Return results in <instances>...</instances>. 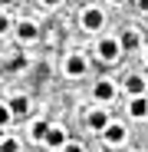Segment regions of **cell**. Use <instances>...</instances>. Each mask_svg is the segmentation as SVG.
Returning a JSON list of instances; mask_svg holds the SVG:
<instances>
[{
    "instance_id": "cell-1",
    "label": "cell",
    "mask_w": 148,
    "mask_h": 152,
    "mask_svg": "<svg viewBox=\"0 0 148 152\" xmlns=\"http://www.w3.org/2000/svg\"><path fill=\"white\" fill-rule=\"evenodd\" d=\"M82 27L86 30H99V27H102V13H99V10H86L82 13Z\"/></svg>"
},
{
    "instance_id": "cell-2",
    "label": "cell",
    "mask_w": 148,
    "mask_h": 152,
    "mask_svg": "<svg viewBox=\"0 0 148 152\" xmlns=\"http://www.w3.org/2000/svg\"><path fill=\"white\" fill-rule=\"evenodd\" d=\"M99 53H102V60H115L118 56V40H102L99 43Z\"/></svg>"
},
{
    "instance_id": "cell-3",
    "label": "cell",
    "mask_w": 148,
    "mask_h": 152,
    "mask_svg": "<svg viewBox=\"0 0 148 152\" xmlns=\"http://www.w3.org/2000/svg\"><path fill=\"white\" fill-rule=\"evenodd\" d=\"M105 139H109V142H115V145H118V142H122V139H125V129H122V126H109V129H105Z\"/></svg>"
},
{
    "instance_id": "cell-4",
    "label": "cell",
    "mask_w": 148,
    "mask_h": 152,
    "mask_svg": "<svg viewBox=\"0 0 148 152\" xmlns=\"http://www.w3.org/2000/svg\"><path fill=\"white\" fill-rule=\"evenodd\" d=\"M89 126H92V129H109L105 113H92V116H89Z\"/></svg>"
},
{
    "instance_id": "cell-5",
    "label": "cell",
    "mask_w": 148,
    "mask_h": 152,
    "mask_svg": "<svg viewBox=\"0 0 148 152\" xmlns=\"http://www.w3.org/2000/svg\"><path fill=\"white\" fill-rule=\"evenodd\" d=\"M82 69H86V63H82L79 56H69V63H66V73H72V76H79Z\"/></svg>"
},
{
    "instance_id": "cell-6",
    "label": "cell",
    "mask_w": 148,
    "mask_h": 152,
    "mask_svg": "<svg viewBox=\"0 0 148 152\" xmlns=\"http://www.w3.org/2000/svg\"><path fill=\"white\" fill-rule=\"evenodd\" d=\"M148 113V103H145V99L138 96V99H132V116H145Z\"/></svg>"
},
{
    "instance_id": "cell-7",
    "label": "cell",
    "mask_w": 148,
    "mask_h": 152,
    "mask_svg": "<svg viewBox=\"0 0 148 152\" xmlns=\"http://www.w3.org/2000/svg\"><path fill=\"white\" fill-rule=\"evenodd\" d=\"M10 113H13V116H20V113H27V99H23V96H17L13 103H10Z\"/></svg>"
},
{
    "instance_id": "cell-8",
    "label": "cell",
    "mask_w": 148,
    "mask_h": 152,
    "mask_svg": "<svg viewBox=\"0 0 148 152\" xmlns=\"http://www.w3.org/2000/svg\"><path fill=\"white\" fill-rule=\"evenodd\" d=\"M95 99H112V86L109 83H99L95 86Z\"/></svg>"
},
{
    "instance_id": "cell-9",
    "label": "cell",
    "mask_w": 148,
    "mask_h": 152,
    "mask_svg": "<svg viewBox=\"0 0 148 152\" xmlns=\"http://www.w3.org/2000/svg\"><path fill=\"white\" fill-rule=\"evenodd\" d=\"M142 89H145V80H142V76H132V80H129V93H135V96H138Z\"/></svg>"
},
{
    "instance_id": "cell-10",
    "label": "cell",
    "mask_w": 148,
    "mask_h": 152,
    "mask_svg": "<svg viewBox=\"0 0 148 152\" xmlns=\"http://www.w3.org/2000/svg\"><path fill=\"white\" fill-rule=\"evenodd\" d=\"M46 136H49V126L46 122H36L33 126V139H46Z\"/></svg>"
},
{
    "instance_id": "cell-11",
    "label": "cell",
    "mask_w": 148,
    "mask_h": 152,
    "mask_svg": "<svg viewBox=\"0 0 148 152\" xmlns=\"http://www.w3.org/2000/svg\"><path fill=\"white\" fill-rule=\"evenodd\" d=\"M20 37H23V40H33V37H36V27H33V23H23V27H20Z\"/></svg>"
},
{
    "instance_id": "cell-12",
    "label": "cell",
    "mask_w": 148,
    "mask_h": 152,
    "mask_svg": "<svg viewBox=\"0 0 148 152\" xmlns=\"http://www.w3.org/2000/svg\"><path fill=\"white\" fill-rule=\"evenodd\" d=\"M46 139H49V145H63V132H59V129H49Z\"/></svg>"
},
{
    "instance_id": "cell-13",
    "label": "cell",
    "mask_w": 148,
    "mask_h": 152,
    "mask_svg": "<svg viewBox=\"0 0 148 152\" xmlns=\"http://www.w3.org/2000/svg\"><path fill=\"white\" fill-rule=\"evenodd\" d=\"M122 46H125V50L138 46V37H135V33H125V37H122Z\"/></svg>"
},
{
    "instance_id": "cell-14",
    "label": "cell",
    "mask_w": 148,
    "mask_h": 152,
    "mask_svg": "<svg viewBox=\"0 0 148 152\" xmlns=\"http://www.w3.org/2000/svg\"><path fill=\"white\" fill-rule=\"evenodd\" d=\"M0 152H20V145H17V142H13V139H7V142H4V145H0Z\"/></svg>"
},
{
    "instance_id": "cell-15",
    "label": "cell",
    "mask_w": 148,
    "mask_h": 152,
    "mask_svg": "<svg viewBox=\"0 0 148 152\" xmlns=\"http://www.w3.org/2000/svg\"><path fill=\"white\" fill-rule=\"evenodd\" d=\"M7 119H10V109H0V126H4Z\"/></svg>"
},
{
    "instance_id": "cell-16",
    "label": "cell",
    "mask_w": 148,
    "mask_h": 152,
    "mask_svg": "<svg viewBox=\"0 0 148 152\" xmlns=\"http://www.w3.org/2000/svg\"><path fill=\"white\" fill-rule=\"evenodd\" d=\"M7 27H10V20H7V17H0V33H4Z\"/></svg>"
},
{
    "instance_id": "cell-17",
    "label": "cell",
    "mask_w": 148,
    "mask_h": 152,
    "mask_svg": "<svg viewBox=\"0 0 148 152\" xmlns=\"http://www.w3.org/2000/svg\"><path fill=\"white\" fill-rule=\"evenodd\" d=\"M66 152H82V149L79 145H66Z\"/></svg>"
},
{
    "instance_id": "cell-18",
    "label": "cell",
    "mask_w": 148,
    "mask_h": 152,
    "mask_svg": "<svg viewBox=\"0 0 148 152\" xmlns=\"http://www.w3.org/2000/svg\"><path fill=\"white\" fill-rule=\"evenodd\" d=\"M138 4H142V10H148V0H138Z\"/></svg>"
},
{
    "instance_id": "cell-19",
    "label": "cell",
    "mask_w": 148,
    "mask_h": 152,
    "mask_svg": "<svg viewBox=\"0 0 148 152\" xmlns=\"http://www.w3.org/2000/svg\"><path fill=\"white\" fill-rule=\"evenodd\" d=\"M46 4H59V0H46Z\"/></svg>"
},
{
    "instance_id": "cell-20",
    "label": "cell",
    "mask_w": 148,
    "mask_h": 152,
    "mask_svg": "<svg viewBox=\"0 0 148 152\" xmlns=\"http://www.w3.org/2000/svg\"><path fill=\"white\" fill-rule=\"evenodd\" d=\"M0 4H10V0H0Z\"/></svg>"
}]
</instances>
